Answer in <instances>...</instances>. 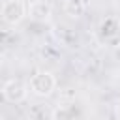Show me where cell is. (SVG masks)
Returning <instances> with one entry per match:
<instances>
[{
    "instance_id": "obj_1",
    "label": "cell",
    "mask_w": 120,
    "mask_h": 120,
    "mask_svg": "<svg viewBox=\"0 0 120 120\" xmlns=\"http://www.w3.org/2000/svg\"><path fill=\"white\" fill-rule=\"evenodd\" d=\"M28 88L38 98H49L56 90V77L51 71H47V69H39V71H36L30 77Z\"/></svg>"
},
{
    "instance_id": "obj_2",
    "label": "cell",
    "mask_w": 120,
    "mask_h": 120,
    "mask_svg": "<svg viewBox=\"0 0 120 120\" xmlns=\"http://www.w3.org/2000/svg\"><path fill=\"white\" fill-rule=\"evenodd\" d=\"M0 15L6 24L15 26L28 15V4L24 0H4L0 8Z\"/></svg>"
},
{
    "instance_id": "obj_3",
    "label": "cell",
    "mask_w": 120,
    "mask_h": 120,
    "mask_svg": "<svg viewBox=\"0 0 120 120\" xmlns=\"http://www.w3.org/2000/svg\"><path fill=\"white\" fill-rule=\"evenodd\" d=\"M28 90H30L28 84H24L22 81H19V79H9V81H6L4 86H2V96H4V99H6L8 103H21V101L26 99Z\"/></svg>"
},
{
    "instance_id": "obj_4",
    "label": "cell",
    "mask_w": 120,
    "mask_h": 120,
    "mask_svg": "<svg viewBox=\"0 0 120 120\" xmlns=\"http://www.w3.org/2000/svg\"><path fill=\"white\" fill-rule=\"evenodd\" d=\"M28 15L36 21H45L51 17V4L45 0H32L28 2Z\"/></svg>"
},
{
    "instance_id": "obj_5",
    "label": "cell",
    "mask_w": 120,
    "mask_h": 120,
    "mask_svg": "<svg viewBox=\"0 0 120 120\" xmlns=\"http://www.w3.org/2000/svg\"><path fill=\"white\" fill-rule=\"evenodd\" d=\"M86 11L84 0H64V13L71 19H81Z\"/></svg>"
},
{
    "instance_id": "obj_6",
    "label": "cell",
    "mask_w": 120,
    "mask_h": 120,
    "mask_svg": "<svg viewBox=\"0 0 120 120\" xmlns=\"http://www.w3.org/2000/svg\"><path fill=\"white\" fill-rule=\"evenodd\" d=\"M52 120H75V112L71 105H60L52 112Z\"/></svg>"
},
{
    "instance_id": "obj_7",
    "label": "cell",
    "mask_w": 120,
    "mask_h": 120,
    "mask_svg": "<svg viewBox=\"0 0 120 120\" xmlns=\"http://www.w3.org/2000/svg\"><path fill=\"white\" fill-rule=\"evenodd\" d=\"M112 6H114L116 11H120V0H112Z\"/></svg>"
},
{
    "instance_id": "obj_8",
    "label": "cell",
    "mask_w": 120,
    "mask_h": 120,
    "mask_svg": "<svg viewBox=\"0 0 120 120\" xmlns=\"http://www.w3.org/2000/svg\"><path fill=\"white\" fill-rule=\"evenodd\" d=\"M114 54H116V58H118V60H120V45H118V47H116V51H114Z\"/></svg>"
}]
</instances>
